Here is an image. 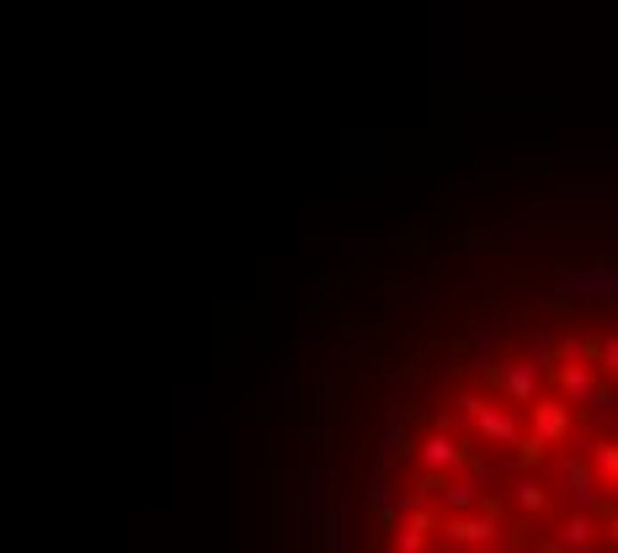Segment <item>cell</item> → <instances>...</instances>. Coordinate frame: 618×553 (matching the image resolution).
<instances>
[{
  "mask_svg": "<svg viewBox=\"0 0 618 553\" xmlns=\"http://www.w3.org/2000/svg\"><path fill=\"white\" fill-rule=\"evenodd\" d=\"M598 463H603L608 479H618V447H598Z\"/></svg>",
  "mask_w": 618,
  "mask_h": 553,
  "instance_id": "8992f818",
  "label": "cell"
},
{
  "mask_svg": "<svg viewBox=\"0 0 618 553\" xmlns=\"http://www.w3.org/2000/svg\"><path fill=\"white\" fill-rule=\"evenodd\" d=\"M608 357H614V362H608V367H618V341H614V346H608Z\"/></svg>",
  "mask_w": 618,
  "mask_h": 553,
  "instance_id": "ba28073f",
  "label": "cell"
},
{
  "mask_svg": "<svg viewBox=\"0 0 618 553\" xmlns=\"http://www.w3.org/2000/svg\"><path fill=\"white\" fill-rule=\"evenodd\" d=\"M448 533H453V543H496V527H491V522H453Z\"/></svg>",
  "mask_w": 618,
  "mask_h": 553,
  "instance_id": "3957f363",
  "label": "cell"
},
{
  "mask_svg": "<svg viewBox=\"0 0 618 553\" xmlns=\"http://www.w3.org/2000/svg\"><path fill=\"white\" fill-rule=\"evenodd\" d=\"M587 538H592V527H587V522H571V527H566V543H587Z\"/></svg>",
  "mask_w": 618,
  "mask_h": 553,
  "instance_id": "52a82bcc",
  "label": "cell"
},
{
  "mask_svg": "<svg viewBox=\"0 0 618 553\" xmlns=\"http://www.w3.org/2000/svg\"><path fill=\"white\" fill-rule=\"evenodd\" d=\"M502 383H507V394H518V399H528V394H534V373H528V367L502 373Z\"/></svg>",
  "mask_w": 618,
  "mask_h": 553,
  "instance_id": "277c9868",
  "label": "cell"
},
{
  "mask_svg": "<svg viewBox=\"0 0 618 553\" xmlns=\"http://www.w3.org/2000/svg\"><path fill=\"white\" fill-rule=\"evenodd\" d=\"M453 458H459V453H453V442H432V447H427V463H437V469H448Z\"/></svg>",
  "mask_w": 618,
  "mask_h": 553,
  "instance_id": "5b68a950",
  "label": "cell"
},
{
  "mask_svg": "<svg viewBox=\"0 0 618 553\" xmlns=\"http://www.w3.org/2000/svg\"><path fill=\"white\" fill-rule=\"evenodd\" d=\"M534 426H539L544 442H560V437L571 431V415H566L560 405H539V410H534Z\"/></svg>",
  "mask_w": 618,
  "mask_h": 553,
  "instance_id": "6da1fadb",
  "label": "cell"
},
{
  "mask_svg": "<svg viewBox=\"0 0 618 553\" xmlns=\"http://www.w3.org/2000/svg\"><path fill=\"white\" fill-rule=\"evenodd\" d=\"M470 415L486 426V437H502V442H507V437H518V426H512L502 410H491V405H470Z\"/></svg>",
  "mask_w": 618,
  "mask_h": 553,
  "instance_id": "7a4b0ae2",
  "label": "cell"
}]
</instances>
